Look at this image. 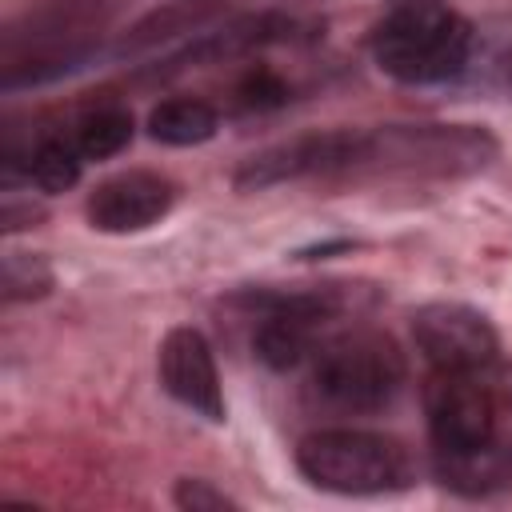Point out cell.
I'll use <instances>...</instances> for the list:
<instances>
[{"label":"cell","instance_id":"cell-19","mask_svg":"<svg viewBox=\"0 0 512 512\" xmlns=\"http://www.w3.org/2000/svg\"><path fill=\"white\" fill-rule=\"evenodd\" d=\"M172 504L184 512H224V508H240V500H232L224 488H216L212 480L200 476H180L172 488Z\"/></svg>","mask_w":512,"mask_h":512},{"label":"cell","instance_id":"cell-2","mask_svg":"<svg viewBox=\"0 0 512 512\" xmlns=\"http://www.w3.org/2000/svg\"><path fill=\"white\" fill-rule=\"evenodd\" d=\"M500 144L480 124H384L364 128L356 176L456 180L488 168Z\"/></svg>","mask_w":512,"mask_h":512},{"label":"cell","instance_id":"cell-12","mask_svg":"<svg viewBox=\"0 0 512 512\" xmlns=\"http://www.w3.org/2000/svg\"><path fill=\"white\" fill-rule=\"evenodd\" d=\"M432 472L456 496H468V500L496 496L512 488V444L496 436L472 448H440L432 452Z\"/></svg>","mask_w":512,"mask_h":512},{"label":"cell","instance_id":"cell-11","mask_svg":"<svg viewBox=\"0 0 512 512\" xmlns=\"http://www.w3.org/2000/svg\"><path fill=\"white\" fill-rule=\"evenodd\" d=\"M316 32H320L316 20H304V16H292V12L240 16V20H228V24L216 28V32H200L188 48H180L176 56H168V64L156 68V72L168 76V72L196 68V64H220V60H236V56H248V52H256V48H268V44L308 40V36H316Z\"/></svg>","mask_w":512,"mask_h":512},{"label":"cell","instance_id":"cell-14","mask_svg":"<svg viewBox=\"0 0 512 512\" xmlns=\"http://www.w3.org/2000/svg\"><path fill=\"white\" fill-rule=\"evenodd\" d=\"M216 12H220V4H212V0H172V4L156 8V12H148V16L116 44V52H120V56H136V52H144V48H152V44L176 40V36H184V32H196V28L208 24Z\"/></svg>","mask_w":512,"mask_h":512},{"label":"cell","instance_id":"cell-3","mask_svg":"<svg viewBox=\"0 0 512 512\" xmlns=\"http://www.w3.org/2000/svg\"><path fill=\"white\" fill-rule=\"evenodd\" d=\"M300 476L336 496H388L412 484V456L400 440L368 428H320L296 444Z\"/></svg>","mask_w":512,"mask_h":512},{"label":"cell","instance_id":"cell-1","mask_svg":"<svg viewBox=\"0 0 512 512\" xmlns=\"http://www.w3.org/2000/svg\"><path fill=\"white\" fill-rule=\"evenodd\" d=\"M472 40V24L444 0H400L372 28V60L400 84H444L468 68Z\"/></svg>","mask_w":512,"mask_h":512},{"label":"cell","instance_id":"cell-5","mask_svg":"<svg viewBox=\"0 0 512 512\" xmlns=\"http://www.w3.org/2000/svg\"><path fill=\"white\" fill-rule=\"evenodd\" d=\"M248 308L260 312L252 352L272 372H292L328 340V324L348 308V292L336 284L292 288V292H244Z\"/></svg>","mask_w":512,"mask_h":512},{"label":"cell","instance_id":"cell-7","mask_svg":"<svg viewBox=\"0 0 512 512\" xmlns=\"http://www.w3.org/2000/svg\"><path fill=\"white\" fill-rule=\"evenodd\" d=\"M416 352L432 372H488L500 360V336L492 320L460 300H432L412 312Z\"/></svg>","mask_w":512,"mask_h":512},{"label":"cell","instance_id":"cell-17","mask_svg":"<svg viewBox=\"0 0 512 512\" xmlns=\"http://www.w3.org/2000/svg\"><path fill=\"white\" fill-rule=\"evenodd\" d=\"M52 288V268L40 252H8L4 256V304L40 300Z\"/></svg>","mask_w":512,"mask_h":512},{"label":"cell","instance_id":"cell-13","mask_svg":"<svg viewBox=\"0 0 512 512\" xmlns=\"http://www.w3.org/2000/svg\"><path fill=\"white\" fill-rule=\"evenodd\" d=\"M216 128H220L216 108L208 100H196V96H172L148 112V136L156 144H168V148L204 144L216 136Z\"/></svg>","mask_w":512,"mask_h":512},{"label":"cell","instance_id":"cell-9","mask_svg":"<svg viewBox=\"0 0 512 512\" xmlns=\"http://www.w3.org/2000/svg\"><path fill=\"white\" fill-rule=\"evenodd\" d=\"M172 204H176V184L168 176L148 172V168H128V172L100 180L88 192L84 216L96 232L128 236V232H144L160 224L172 212Z\"/></svg>","mask_w":512,"mask_h":512},{"label":"cell","instance_id":"cell-16","mask_svg":"<svg viewBox=\"0 0 512 512\" xmlns=\"http://www.w3.org/2000/svg\"><path fill=\"white\" fill-rule=\"evenodd\" d=\"M80 164L84 156L76 152L72 140L64 136H44L28 156H24V176L40 188V192H68L80 180Z\"/></svg>","mask_w":512,"mask_h":512},{"label":"cell","instance_id":"cell-6","mask_svg":"<svg viewBox=\"0 0 512 512\" xmlns=\"http://www.w3.org/2000/svg\"><path fill=\"white\" fill-rule=\"evenodd\" d=\"M360 148H364V128H332V132L292 136L284 144H272V148L248 156L232 172V184L240 192H264V188L292 184V180L356 176Z\"/></svg>","mask_w":512,"mask_h":512},{"label":"cell","instance_id":"cell-15","mask_svg":"<svg viewBox=\"0 0 512 512\" xmlns=\"http://www.w3.org/2000/svg\"><path fill=\"white\" fill-rule=\"evenodd\" d=\"M68 140L84 160H108L132 144V112L124 104H96L76 116Z\"/></svg>","mask_w":512,"mask_h":512},{"label":"cell","instance_id":"cell-10","mask_svg":"<svg viewBox=\"0 0 512 512\" xmlns=\"http://www.w3.org/2000/svg\"><path fill=\"white\" fill-rule=\"evenodd\" d=\"M156 368H160V384L164 392L184 404L188 412L204 416L208 424H224V388H220V372H216V356L204 340L200 328H172L164 340H160V356H156Z\"/></svg>","mask_w":512,"mask_h":512},{"label":"cell","instance_id":"cell-8","mask_svg":"<svg viewBox=\"0 0 512 512\" xmlns=\"http://www.w3.org/2000/svg\"><path fill=\"white\" fill-rule=\"evenodd\" d=\"M424 416L432 452L496 440V396L480 372H432L424 384Z\"/></svg>","mask_w":512,"mask_h":512},{"label":"cell","instance_id":"cell-18","mask_svg":"<svg viewBox=\"0 0 512 512\" xmlns=\"http://www.w3.org/2000/svg\"><path fill=\"white\" fill-rule=\"evenodd\" d=\"M284 100H288V84L272 68H252L236 84V108L244 112H268V108H280Z\"/></svg>","mask_w":512,"mask_h":512},{"label":"cell","instance_id":"cell-4","mask_svg":"<svg viewBox=\"0 0 512 512\" xmlns=\"http://www.w3.org/2000/svg\"><path fill=\"white\" fill-rule=\"evenodd\" d=\"M408 380L400 344L380 328L328 336L312 352V392L336 412H380Z\"/></svg>","mask_w":512,"mask_h":512}]
</instances>
